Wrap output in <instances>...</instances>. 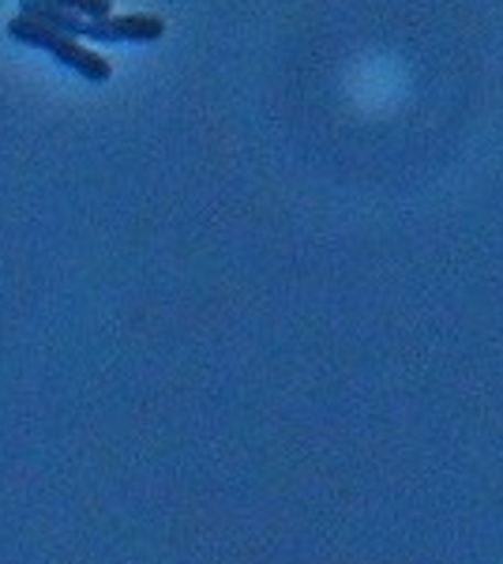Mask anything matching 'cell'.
Masks as SVG:
<instances>
[{
    "instance_id": "1",
    "label": "cell",
    "mask_w": 503,
    "mask_h": 564,
    "mask_svg": "<svg viewBox=\"0 0 503 564\" xmlns=\"http://www.w3.org/2000/svg\"><path fill=\"white\" fill-rule=\"evenodd\" d=\"M4 31H8V39H12V42L50 53L53 61H61L64 68L79 72V76L90 79V84H109V79H113V65H109L102 53L87 50L84 39H72V34L53 31V26H45V23H39V20H31V15H23V12H20V15H12Z\"/></svg>"
},
{
    "instance_id": "2",
    "label": "cell",
    "mask_w": 503,
    "mask_h": 564,
    "mask_svg": "<svg viewBox=\"0 0 503 564\" xmlns=\"http://www.w3.org/2000/svg\"><path fill=\"white\" fill-rule=\"evenodd\" d=\"M166 34V20L151 12H128V15H102V20H87V34L90 42H162Z\"/></svg>"
},
{
    "instance_id": "3",
    "label": "cell",
    "mask_w": 503,
    "mask_h": 564,
    "mask_svg": "<svg viewBox=\"0 0 503 564\" xmlns=\"http://www.w3.org/2000/svg\"><path fill=\"white\" fill-rule=\"evenodd\" d=\"M50 4L79 15V20H102V15H113V0H50Z\"/></svg>"
}]
</instances>
